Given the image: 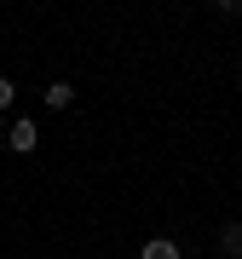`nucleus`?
<instances>
[{
    "instance_id": "obj_4",
    "label": "nucleus",
    "mask_w": 242,
    "mask_h": 259,
    "mask_svg": "<svg viewBox=\"0 0 242 259\" xmlns=\"http://www.w3.org/2000/svg\"><path fill=\"white\" fill-rule=\"evenodd\" d=\"M219 248H225V259H242V225H231V231L219 236Z\"/></svg>"
},
{
    "instance_id": "obj_5",
    "label": "nucleus",
    "mask_w": 242,
    "mask_h": 259,
    "mask_svg": "<svg viewBox=\"0 0 242 259\" xmlns=\"http://www.w3.org/2000/svg\"><path fill=\"white\" fill-rule=\"evenodd\" d=\"M6 104H12V81L0 75V110H6Z\"/></svg>"
},
{
    "instance_id": "obj_1",
    "label": "nucleus",
    "mask_w": 242,
    "mask_h": 259,
    "mask_svg": "<svg viewBox=\"0 0 242 259\" xmlns=\"http://www.w3.org/2000/svg\"><path fill=\"white\" fill-rule=\"evenodd\" d=\"M6 144H12V150H18V156H29V150H35V144H41V133H35V127H29V121H18V127H12V133H6Z\"/></svg>"
},
{
    "instance_id": "obj_2",
    "label": "nucleus",
    "mask_w": 242,
    "mask_h": 259,
    "mask_svg": "<svg viewBox=\"0 0 242 259\" xmlns=\"http://www.w3.org/2000/svg\"><path fill=\"white\" fill-rule=\"evenodd\" d=\"M69 98H75L69 81H52V87H47V104H52V110H69Z\"/></svg>"
},
{
    "instance_id": "obj_3",
    "label": "nucleus",
    "mask_w": 242,
    "mask_h": 259,
    "mask_svg": "<svg viewBox=\"0 0 242 259\" xmlns=\"http://www.w3.org/2000/svg\"><path fill=\"white\" fill-rule=\"evenodd\" d=\"M144 259H179V248L168 236H156V242H144Z\"/></svg>"
}]
</instances>
